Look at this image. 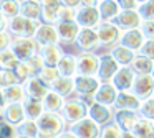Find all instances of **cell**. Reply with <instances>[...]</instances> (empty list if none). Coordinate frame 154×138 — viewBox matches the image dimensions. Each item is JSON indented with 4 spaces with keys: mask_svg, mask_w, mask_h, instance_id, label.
<instances>
[{
    "mask_svg": "<svg viewBox=\"0 0 154 138\" xmlns=\"http://www.w3.org/2000/svg\"><path fill=\"white\" fill-rule=\"evenodd\" d=\"M109 54L113 56V59L121 66V68H129V66L133 64V61L136 59L137 53L128 49L126 46H123V45H116L114 48L109 49Z\"/></svg>",
    "mask_w": 154,
    "mask_h": 138,
    "instance_id": "obj_27",
    "label": "cell"
},
{
    "mask_svg": "<svg viewBox=\"0 0 154 138\" xmlns=\"http://www.w3.org/2000/svg\"><path fill=\"white\" fill-rule=\"evenodd\" d=\"M75 45H76L78 49L83 51V53H94L101 46L98 31L94 28H81Z\"/></svg>",
    "mask_w": 154,
    "mask_h": 138,
    "instance_id": "obj_9",
    "label": "cell"
},
{
    "mask_svg": "<svg viewBox=\"0 0 154 138\" xmlns=\"http://www.w3.org/2000/svg\"><path fill=\"white\" fill-rule=\"evenodd\" d=\"M40 26H42V22H35V20H30V18H25V16L18 15L15 18L8 20L7 31L14 38H35V35H37Z\"/></svg>",
    "mask_w": 154,
    "mask_h": 138,
    "instance_id": "obj_2",
    "label": "cell"
},
{
    "mask_svg": "<svg viewBox=\"0 0 154 138\" xmlns=\"http://www.w3.org/2000/svg\"><path fill=\"white\" fill-rule=\"evenodd\" d=\"M152 97H154V95H152Z\"/></svg>",
    "mask_w": 154,
    "mask_h": 138,
    "instance_id": "obj_54",
    "label": "cell"
},
{
    "mask_svg": "<svg viewBox=\"0 0 154 138\" xmlns=\"http://www.w3.org/2000/svg\"><path fill=\"white\" fill-rule=\"evenodd\" d=\"M88 107L80 97H75V99H66L65 102V107L61 110V117L65 118L66 125H71V123H76V122L83 120V118L88 117Z\"/></svg>",
    "mask_w": 154,
    "mask_h": 138,
    "instance_id": "obj_4",
    "label": "cell"
},
{
    "mask_svg": "<svg viewBox=\"0 0 154 138\" xmlns=\"http://www.w3.org/2000/svg\"><path fill=\"white\" fill-rule=\"evenodd\" d=\"M101 85V81L98 77H88V76H76L75 77V92L78 97H94Z\"/></svg>",
    "mask_w": 154,
    "mask_h": 138,
    "instance_id": "obj_11",
    "label": "cell"
},
{
    "mask_svg": "<svg viewBox=\"0 0 154 138\" xmlns=\"http://www.w3.org/2000/svg\"><path fill=\"white\" fill-rule=\"evenodd\" d=\"M136 77L137 76L134 74V71L131 68H121L111 82H113V85L116 87L118 92H131Z\"/></svg>",
    "mask_w": 154,
    "mask_h": 138,
    "instance_id": "obj_19",
    "label": "cell"
},
{
    "mask_svg": "<svg viewBox=\"0 0 154 138\" xmlns=\"http://www.w3.org/2000/svg\"><path fill=\"white\" fill-rule=\"evenodd\" d=\"M65 102H66V99H65V97H61L60 94H57V92L50 91V94H48L47 97L43 99L45 112L61 114V110H63V107H65Z\"/></svg>",
    "mask_w": 154,
    "mask_h": 138,
    "instance_id": "obj_30",
    "label": "cell"
},
{
    "mask_svg": "<svg viewBox=\"0 0 154 138\" xmlns=\"http://www.w3.org/2000/svg\"><path fill=\"white\" fill-rule=\"evenodd\" d=\"M114 25L121 30V31H129V30H136V28H141L143 25V18L137 12H123L116 16L114 20Z\"/></svg>",
    "mask_w": 154,
    "mask_h": 138,
    "instance_id": "obj_20",
    "label": "cell"
},
{
    "mask_svg": "<svg viewBox=\"0 0 154 138\" xmlns=\"http://www.w3.org/2000/svg\"><path fill=\"white\" fill-rule=\"evenodd\" d=\"M58 138H78V137H76L75 133H71L70 130H65V131H63V133H61Z\"/></svg>",
    "mask_w": 154,
    "mask_h": 138,
    "instance_id": "obj_50",
    "label": "cell"
},
{
    "mask_svg": "<svg viewBox=\"0 0 154 138\" xmlns=\"http://www.w3.org/2000/svg\"><path fill=\"white\" fill-rule=\"evenodd\" d=\"M0 94H2V105L23 104L27 100L25 84H15V85H10V87H0Z\"/></svg>",
    "mask_w": 154,
    "mask_h": 138,
    "instance_id": "obj_16",
    "label": "cell"
},
{
    "mask_svg": "<svg viewBox=\"0 0 154 138\" xmlns=\"http://www.w3.org/2000/svg\"><path fill=\"white\" fill-rule=\"evenodd\" d=\"M0 15L5 16L7 20H12L15 16L20 15V2H12V0H7V2L0 3Z\"/></svg>",
    "mask_w": 154,
    "mask_h": 138,
    "instance_id": "obj_37",
    "label": "cell"
},
{
    "mask_svg": "<svg viewBox=\"0 0 154 138\" xmlns=\"http://www.w3.org/2000/svg\"><path fill=\"white\" fill-rule=\"evenodd\" d=\"M10 49L15 53V56L18 58L20 62H27L40 54L42 46L37 43L35 38H15Z\"/></svg>",
    "mask_w": 154,
    "mask_h": 138,
    "instance_id": "obj_3",
    "label": "cell"
},
{
    "mask_svg": "<svg viewBox=\"0 0 154 138\" xmlns=\"http://www.w3.org/2000/svg\"><path fill=\"white\" fill-rule=\"evenodd\" d=\"M15 84H20L15 72L8 69H0V87H10Z\"/></svg>",
    "mask_w": 154,
    "mask_h": 138,
    "instance_id": "obj_41",
    "label": "cell"
},
{
    "mask_svg": "<svg viewBox=\"0 0 154 138\" xmlns=\"http://www.w3.org/2000/svg\"><path fill=\"white\" fill-rule=\"evenodd\" d=\"M139 30L143 31L146 39H154V22H143Z\"/></svg>",
    "mask_w": 154,
    "mask_h": 138,
    "instance_id": "obj_49",
    "label": "cell"
},
{
    "mask_svg": "<svg viewBox=\"0 0 154 138\" xmlns=\"http://www.w3.org/2000/svg\"><path fill=\"white\" fill-rule=\"evenodd\" d=\"M38 123V138H58L66 128V122L61 117V114H53V112H45L37 120Z\"/></svg>",
    "mask_w": 154,
    "mask_h": 138,
    "instance_id": "obj_1",
    "label": "cell"
},
{
    "mask_svg": "<svg viewBox=\"0 0 154 138\" xmlns=\"http://www.w3.org/2000/svg\"><path fill=\"white\" fill-rule=\"evenodd\" d=\"M27 68L28 71H30V76L32 77H38V76L42 74V71H43L45 68V62L43 59H42V56H35L33 59H30V61H27Z\"/></svg>",
    "mask_w": 154,
    "mask_h": 138,
    "instance_id": "obj_40",
    "label": "cell"
},
{
    "mask_svg": "<svg viewBox=\"0 0 154 138\" xmlns=\"http://www.w3.org/2000/svg\"><path fill=\"white\" fill-rule=\"evenodd\" d=\"M42 2H20V15L25 18L40 22L42 20Z\"/></svg>",
    "mask_w": 154,
    "mask_h": 138,
    "instance_id": "obj_31",
    "label": "cell"
},
{
    "mask_svg": "<svg viewBox=\"0 0 154 138\" xmlns=\"http://www.w3.org/2000/svg\"><path fill=\"white\" fill-rule=\"evenodd\" d=\"M119 69H121V66L114 61L109 53L108 54H100V69H98L96 77L101 82H111Z\"/></svg>",
    "mask_w": 154,
    "mask_h": 138,
    "instance_id": "obj_12",
    "label": "cell"
},
{
    "mask_svg": "<svg viewBox=\"0 0 154 138\" xmlns=\"http://www.w3.org/2000/svg\"><path fill=\"white\" fill-rule=\"evenodd\" d=\"M55 26H57L58 36H60V43H65V45L76 43V38L81 31L80 25L76 22H60Z\"/></svg>",
    "mask_w": 154,
    "mask_h": 138,
    "instance_id": "obj_18",
    "label": "cell"
},
{
    "mask_svg": "<svg viewBox=\"0 0 154 138\" xmlns=\"http://www.w3.org/2000/svg\"><path fill=\"white\" fill-rule=\"evenodd\" d=\"M123 138H137L133 131H128V133H123Z\"/></svg>",
    "mask_w": 154,
    "mask_h": 138,
    "instance_id": "obj_51",
    "label": "cell"
},
{
    "mask_svg": "<svg viewBox=\"0 0 154 138\" xmlns=\"http://www.w3.org/2000/svg\"><path fill=\"white\" fill-rule=\"evenodd\" d=\"M141 120L139 112H133V110H114V118L113 122L124 131H133L136 128L137 122Z\"/></svg>",
    "mask_w": 154,
    "mask_h": 138,
    "instance_id": "obj_15",
    "label": "cell"
},
{
    "mask_svg": "<svg viewBox=\"0 0 154 138\" xmlns=\"http://www.w3.org/2000/svg\"><path fill=\"white\" fill-rule=\"evenodd\" d=\"M131 92H133L134 95H137L143 102L147 100V99H152V95H154V77L152 76H137Z\"/></svg>",
    "mask_w": 154,
    "mask_h": 138,
    "instance_id": "obj_17",
    "label": "cell"
},
{
    "mask_svg": "<svg viewBox=\"0 0 154 138\" xmlns=\"http://www.w3.org/2000/svg\"><path fill=\"white\" fill-rule=\"evenodd\" d=\"M17 137H18L17 128L2 120V125H0V138H17Z\"/></svg>",
    "mask_w": 154,
    "mask_h": 138,
    "instance_id": "obj_45",
    "label": "cell"
},
{
    "mask_svg": "<svg viewBox=\"0 0 154 138\" xmlns=\"http://www.w3.org/2000/svg\"><path fill=\"white\" fill-rule=\"evenodd\" d=\"M129 68L134 71L136 76H151L152 74V69H154V61H151V59L137 54L136 59L133 61V64H131Z\"/></svg>",
    "mask_w": 154,
    "mask_h": 138,
    "instance_id": "obj_33",
    "label": "cell"
},
{
    "mask_svg": "<svg viewBox=\"0 0 154 138\" xmlns=\"http://www.w3.org/2000/svg\"><path fill=\"white\" fill-rule=\"evenodd\" d=\"M98 10H100L103 22H114L116 16L121 13L119 2H116V0H101V2H98Z\"/></svg>",
    "mask_w": 154,
    "mask_h": 138,
    "instance_id": "obj_29",
    "label": "cell"
},
{
    "mask_svg": "<svg viewBox=\"0 0 154 138\" xmlns=\"http://www.w3.org/2000/svg\"><path fill=\"white\" fill-rule=\"evenodd\" d=\"M50 87H51L53 92H57V94L61 95V97L68 99V95L75 92V79H68V77H61L60 76Z\"/></svg>",
    "mask_w": 154,
    "mask_h": 138,
    "instance_id": "obj_32",
    "label": "cell"
},
{
    "mask_svg": "<svg viewBox=\"0 0 154 138\" xmlns=\"http://www.w3.org/2000/svg\"><path fill=\"white\" fill-rule=\"evenodd\" d=\"M144 43H146V38H144L143 31L139 28L129 30V31H123L121 39H119V45L126 46L128 49H131L134 53H139V49L143 48Z\"/></svg>",
    "mask_w": 154,
    "mask_h": 138,
    "instance_id": "obj_23",
    "label": "cell"
},
{
    "mask_svg": "<svg viewBox=\"0 0 154 138\" xmlns=\"http://www.w3.org/2000/svg\"><path fill=\"white\" fill-rule=\"evenodd\" d=\"M20 61L15 56V53L12 51L10 48L8 49H2L0 51V69H8V71H15L18 68Z\"/></svg>",
    "mask_w": 154,
    "mask_h": 138,
    "instance_id": "obj_35",
    "label": "cell"
},
{
    "mask_svg": "<svg viewBox=\"0 0 154 138\" xmlns=\"http://www.w3.org/2000/svg\"><path fill=\"white\" fill-rule=\"evenodd\" d=\"M17 131L18 135H25V137H30V138H38V135H40L37 120H28V118L17 128Z\"/></svg>",
    "mask_w": 154,
    "mask_h": 138,
    "instance_id": "obj_38",
    "label": "cell"
},
{
    "mask_svg": "<svg viewBox=\"0 0 154 138\" xmlns=\"http://www.w3.org/2000/svg\"><path fill=\"white\" fill-rule=\"evenodd\" d=\"M63 2H51V0H43L42 2V22L47 25H57L60 22V12Z\"/></svg>",
    "mask_w": 154,
    "mask_h": 138,
    "instance_id": "obj_24",
    "label": "cell"
},
{
    "mask_svg": "<svg viewBox=\"0 0 154 138\" xmlns=\"http://www.w3.org/2000/svg\"><path fill=\"white\" fill-rule=\"evenodd\" d=\"M17 138H30V137H25V135H18Z\"/></svg>",
    "mask_w": 154,
    "mask_h": 138,
    "instance_id": "obj_52",
    "label": "cell"
},
{
    "mask_svg": "<svg viewBox=\"0 0 154 138\" xmlns=\"http://www.w3.org/2000/svg\"><path fill=\"white\" fill-rule=\"evenodd\" d=\"M133 133L137 138H154V122L146 120V118H141L137 122L136 128L133 130Z\"/></svg>",
    "mask_w": 154,
    "mask_h": 138,
    "instance_id": "obj_36",
    "label": "cell"
},
{
    "mask_svg": "<svg viewBox=\"0 0 154 138\" xmlns=\"http://www.w3.org/2000/svg\"><path fill=\"white\" fill-rule=\"evenodd\" d=\"M14 36L10 35L8 31H0V51L2 49H8L14 43Z\"/></svg>",
    "mask_w": 154,
    "mask_h": 138,
    "instance_id": "obj_48",
    "label": "cell"
},
{
    "mask_svg": "<svg viewBox=\"0 0 154 138\" xmlns=\"http://www.w3.org/2000/svg\"><path fill=\"white\" fill-rule=\"evenodd\" d=\"M100 69V56L94 53H83L78 56V76L96 77Z\"/></svg>",
    "mask_w": 154,
    "mask_h": 138,
    "instance_id": "obj_10",
    "label": "cell"
},
{
    "mask_svg": "<svg viewBox=\"0 0 154 138\" xmlns=\"http://www.w3.org/2000/svg\"><path fill=\"white\" fill-rule=\"evenodd\" d=\"M0 115H2V120L10 123L12 127H15V128H18L25 120H27V114H25L23 104L2 105V107H0Z\"/></svg>",
    "mask_w": 154,
    "mask_h": 138,
    "instance_id": "obj_8",
    "label": "cell"
},
{
    "mask_svg": "<svg viewBox=\"0 0 154 138\" xmlns=\"http://www.w3.org/2000/svg\"><path fill=\"white\" fill-rule=\"evenodd\" d=\"M88 117L93 122H96V123L103 128V127H106V125L113 123L114 110H113V107H106V105H101V104H98V102H94L90 107V110H88Z\"/></svg>",
    "mask_w": 154,
    "mask_h": 138,
    "instance_id": "obj_14",
    "label": "cell"
},
{
    "mask_svg": "<svg viewBox=\"0 0 154 138\" xmlns=\"http://www.w3.org/2000/svg\"><path fill=\"white\" fill-rule=\"evenodd\" d=\"M40 56L43 59L45 66H51V68H57L58 62L63 59L65 51L60 45H50V46H43L40 49Z\"/></svg>",
    "mask_w": 154,
    "mask_h": 138,
    "instance_id": "obj_26",
    "label": "cell"
},
{
    "mask_svg": "<svg viewBox=\"0 0 154 138\" xmlns=\"http://www.w3.org/2000/svg\"><path fill=\"white\" fill-rule=\"evenodd\" d=\"M23 107H25V114H27L28 120H38V118L45 114L43 102L33 100V99H28L27 97V100L23 102Z\"/></svg>",
    "mask_w": 154,
    "mask_h": 138,
    "instance_id": "obj_34",
    "label": "cell"
},
{
    "mask_svg": "<svg viewBox=\"0 0 154 138\" xmlns=\"http://www.w3.org/2000/svg\"><path fill=\"white\" fill-rule=\"evenodd\" d=\"M119 92L116 91V87L113 85V82H101L98 92L94 94V102L106 107H114V102L118 99Z\"/></svg>",
    "mask_w": 154,
    "mask_h": 138,
    "instance_id": "obj_21",
    "label": "cell"
},
{
    "mask_svg": "<svg viewBox=\"0 0 154 138\" xmlns=\"http://www.w3.org/2000/svg\"><path fill=\"white\" fill-rule=\"evenodd\" d=\"M137 13L141 15L143 22H154V0H146L139 2Z\"/></svg>",
    "mask_w": 154,
    "mask_h": 138,
    "instance_id": "obj_39",
    "label": "cell"
},
{
    "mask_svg": "<svg viewBox=\"0 0 154 138\" xmlns=\"http://www.w3.org/2000/svg\"><path fill=\"white\" fill-rule=\"evenodd\" d=\"M14 72H15V76L18 77V82H20V84H25L28 79H32L30 71H28V68H27V62H20V64H18V68L15 69Z\"/></svg>",
    "mask_w": 154,
    "mask_h": 138,
    "instance_id": "obj_46",
    "label": "cell"
},
{
    "mask_svg": "<svg viewBox=\"0 0 154 138\" xmlns=\"http://www.w3.org/2000/svg\"><path fill=\"white\" fill-rule=\"evenodd\" d=\"M96 31H98V36H100L101 46H104V48H114L116 45H119L123 31L113 22H103L96 28Z\"/></svg>",
    "mask_w": 154,
    "mask_h": 138,
    "instance_id": "obj_5",
    "label": "cell"
},
{
    "mask_svg": "<svg viewBox=\"0 0 154 138\" xmlns=\"http://www.w3.org/2000/svg\"><path fill=\"white\" fill-rule=\"evenodd\" d=\"M40 77L43 79L45 82H47L48 85H51L55 81H57L58 77H60V71H58V68H51V66H45L43 71H42Z\"/></svg>",
    "mask_w": 154,
    "mask_h": 138,
    "instance_id": "obj_44",
    "label": "cell"
},
{
    "mask_svg": "<svg viewBox=\"0 0 154 138\" xmlns=\"http://www.w3.org/2000/svg\"><path fill=\"white\" fill-rule=\"evenodd\" d=\"M151 76H152V77H154V69H152V74H151Z\"/></svg>",
    "mask_w": 154,
    "mask_h": 138,
    "instance_id": "obj_53",
    "label": "cell"
},
{
    "mask_svg": "<svg viewBox=\"0 0 154 138\" xmlns=\"http://www.w3.org/2000/svg\"><path fill=\"white\" fill-rule=\"evenodd\" d=\"M141 100L137 95H134L133 92H119L118 99L114 102V110H133V112H139L141 108Z\"/></svg>",
    "mask_w": 154,
    "mask_h": 138,
    "instance_id": "obj_25",
    "label": "cell"
},
{
    "mask_svg": "<svg viewBox=\"0 0 154 138\" xmlns=\"http://www.w3.org/2000/svg\"><path fill=\"white\" fill-rule=\"evenodd\" d=\"M58 71H60L61 77L75 79L78 76V56L73 54H65L63 59L58 62Z\"/></svg>",
    "mask_w": 154,
    "mask_h": 138,
    "instance_id": "obj_28",
    "label": "cell"
},
{
    "mask_svg": "<svg viewBox=\"0 0 154 138\" xmlns=\"http://www.w3.org/2000/svg\"><path fill=\"white\" fill-rule=\"evenodd\" d=\"M123 133L124 131L113 122V123H109V125H106V127L101 128L100 138H123Z\"/></svg>",
    "mask_w": 154,
    "mask_h": 138,
    "instance_id": "obj_42",
    "label": "cell"
},
{
    "mask_svg": "<svg viewBox=\"0 0 154 138\" xmlns=\"http://www.w3.org/2000/svg\"><path fill=\"white\" fill-rule=\"evenodd\" d=\"M35 39L42 48L50 45H60V36H58L57 26L47 25V23H42V26L38 28L37 35H35Z\"/></svg>",
    "mask_w": 154,
    "mask_h": 138,
    "instance_id": "obj_22",
    "label": "cell"
},
{
    "mask_svg": "<svg viewBox=\"0 0 154 138\" xmlns=\"http://www.w3.org/2000/svg\"><path fill=\"white\" fill-rule=\"evenodd\" d=\"M139 56H144V58L154 61V39H146V43L143 45V48L137 53Z\"/></svg>",
    "mask_w": 154,
    "mask_h": 138,
    "instance_id": "obj_47",
    "label": "cell"
},
{
    "mask_svg": "<svg viewBox=\"0 0 154 138\" xmlns=\"http://www.w3.org/2000/svg\"><path fill=\"white\" fill-rule=\"evenodd\" d=\"M25 91H27V97L33 99V100L43 102V99L50 94L51 87L38 76V77H32L25 82Z\"/></svg>",
    "mask_w": 154,
    "mask_h": 138,
    "instance_id": "obj_13",
    "label": "cell"
},
{
    "mask_svg": "<svg viewBox=\"0 0 154 138\" xmlns=\"http://www.w3.org/2000/svg\"><path fill=\"white\" fill-rule=\"evenodd\" d=\"M75 22L80 25V28H94L96 30L103 23V20H101L98 7H83L81 5L76 10V20Z\"/></svg>",
    "mask_w": 154,
    "mask_h": 138,
    "instance_id": "obj_6",
    "label": "cell"
},
{
    "mask_svg": "<svg viewBox=\"0 0 154 138\" xmlns=\"http://www.w3.org/2000/svg\"><path fill=\"white\" fill-rule=\"evenodd\" d=\"M139 115H141V118H146V120L154 122V97L147 99V100H144L143 104H141Z\"/></svg>",
    "mask_w": 154,
    "mask_h": 138,
    "instance_id": "obj_43",
    "label": "cell"
},
{
    "mask_svg": "<svg viewBox=\"0 0 154 138\" xmlns=\"http://www.w3.org/2000/svg\"><path fill=\"white\" fill-rule=\"evenodd\" d=\"M68 130L75 133L78 138H100L101 135V127L93 122L90 117L83 118V120L76 122V123L68 125Z\"/></svg>",
    "mask_w": 154,
    "mask_h": 138,
    "instance_id": "obj_7",
    "label": "cell"
}]
</instances>
